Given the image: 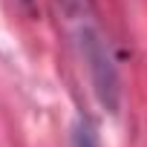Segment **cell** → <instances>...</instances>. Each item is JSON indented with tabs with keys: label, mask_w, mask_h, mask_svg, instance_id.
<instances>
[{
	"label": "cell",
	"mask_w": 147,
	"mask_h": 147,
	"mask_svg": "<svg viewBox=\"0 0 147 147\" xmlns=\"http://www.w3.org/2000/svg\"><path fill=\"white\" fill-rule=\"evenodd\" d=\"M72 147H101V138L87 118H78L72 127Z\"/></svg>",
	"instance_id": "obj_2"
},
{
	"label": "cell",
	"mask_w": 147,
	"mask_h": 147,
	"mask_svg": "<svg viewBox=\"0 0 147 147\" xmlns=\"http://www.w3.org/2000/svg\"><path fill=\"white\" fill-rule=\"evenodd\" d=\"M75 40H78V49H81V55H84V61H87L90 81H92V90H95L98 104H101L107 113H118V104H121L118 66H115V61H113V55H110V46H107L104 35H101L98 26L92 23V15L75 20Z\"/></svg>",
	"instance_id": "obj_1"
}]
</instances>
